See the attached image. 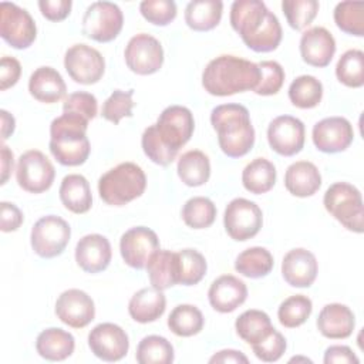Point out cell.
I'll return each instance as SVG.
<instances>
[{
    "mask_svg": "<svg viewBox=\"0 0 364 364\" xmlns=\"http://www.w3.org/2000/svg\"><path fill=\"white\" fill-rule=\"evenodd\" d=\"M260 78L256 63L223 54L208 63L202 73L205 91L215 97H228L255 90Z\"/></svg>",
    "mask_w": 364,
    "mask_h": 364,
    "instance_id": "cell-1",
    "label": "cell"
},
{
    "mask_svg": "<svg viewBox=\"0 0 364 364\" xmlns=\"http://www.w3.org/2000/svg\"><path fill=\"white\" fill-rule=\"evenodd\" d=\"M210 124L219 148L229 158L245 156L255 145V128L249 111L240 104H222L212 109Z\"/></svg>",
    "mask_w": 364,
    "mask_h": 364,
    "instance_id": "cell-2",
    "label": "cell"
},
{
    "mask_svg": "<svg viewBox=\"0 0 364 364\" xmlns=\"http://www.w3.org/2000/svg\"><path fill=\"white\" fill-rule=\"evenodd\" d=\"M88 119L63 112L50 124L48 148L58 164L64 166L82 165L90 156V141L87 138Z\"/></svg>",
    "mask_w": 364,
    "mask_h": 364,
    "instance_id": "cell-3",
    "label": "cell"
},
{
    "mask_svg": "<svg viewBox=\"0 0 364 364\" xmlns=\"http://www.w3.org/2000/svg\"><path fill=\"white\" fill-rule=\"evenodd\" d=\"M146 188L142 168L134 162H122L107 171L98 181L100 198L111 206H124L139 198Z\"/></svg>",
    "mask_w": 364,
    "mask_h": 364,
    "instance_id": "cell-4",
    "label": "cell"
},
{
    "mask_svg": "<svg viewBox=\"0 0 364 364\" xmlns=\"http://www.w3.org/2000/svg\"><path fill=\"white\" fill-rule=\"evenodd\" d=\"M326 210L347 230L361 233L364 226V205L361 192L348 182H336L324 193Z\"/></svg>",
    "mask_w": 364,
    "mask_h": 364,
    "instance_id": "cell-5",
    "label": "cell"
},
{
    "mask_svg": "<svg viewBox=\"0 0 364 364\" xmlns=\"http://www.w3.org/2000/svg\"><path fill=\"white\" fill-rule=\"evenodd\" d=\"M70 237V225L60 216L47 215L40 218L31 228L30 243L37 256L53 259L64 252Z\"/></svg>",
    "mask_w": 364,
    "mask_h": 364,
    "instance_id": "cell-6",
    "label": "cell"
},
{
    "mask_svg": "<svg viewBox=\"0 0 364 364\" xmlns=\"http://www.w3.org/2000/svg\"><path fill=\"white\" fill-rule=\"evenodd\" d=\"M122 26L124 14L111 1L91 3L82 17V34L98 43H109L117 38Z\"/></svg>",
    "mask_w": 364,
    "mask_h": 364,
    "instance_id": "cell-7",
    "label": "cell"
},
{
    "mask_svg": "<svg viewBox=\"0 0 364 364\" xmlns=\"http://www.w3.org/2000/svg\"><path fill=\"white\" fill-rule=\"evenodd\" d=\"M0 36L13 48H28L37 37L34 18L26 9L10 1H1Z\"/></svg>",
    "mask_w": 364,
    "mask_h": 364,
    "instance_id": "cell-8",
    "label": "cell"
},
{
    "mask_svg": "<svg viewBox=\"0 0 364 364\" xmlns=\"http://www.w3.org/2000/svg\"><path fill=\"white\" fill-rule=\"evenodd\" d=\"M223 225L230 239L237 242L249 240L259 233L263 225L262 209L249 199L235 198L225 209Z\"/></svg>",
    "mask_w": 364,
    "mask_h": 364,
    "instance_id": "cell-9",
    "label": "cell"
},
{
    "mask_svg": "<svg viewBox=\"0 0 364 364\" xmlns=\"http://www.w3.org/2000/svg\"><path fill=\"white\" fill-rule=\"evenodd\" d=\"M16 178L21 189L30 193H41L51 188L55 178V169L41 151L30 149L20 155Z\"/></svg>",
    "mask_w": 364,
    "mask_h": 364,
    "instance_id": "cell-10",
    "label": "cell"
},
{
    "mask_svg": "<svg viewBox=\"0 0 364 364\" xmlns=\"http://www.w3.org/2000/svg\"><path fill=\"white\" fill-rule=\"evenodd\" d=\"M154 125L161 141L176 152L191 139L195 131L193 114L183 105L166 107Z\"/></svg>",
    "mask_w": 364,
    "mask_h": 364,
    "instance_id": "cell-11",
    "label": "cell"
},
{
    "mask_svg": "<svg viewBox=\"0 0 364 364\" xmlns=\"http://www.w3.org/2000/svg\"><path fill=\"white\" fill-rule=\"evenodd\" d=\"M64 67L71 80L78 84L91 85L102 78L105 60L97 48L80 43L65 51Z\"/></svg>",
    "mask_w": 364,
    "mask_h": 364,
    "instance_id": "cell-12",
    "label": "cell"
},
{
    "mask_svg": "<svg viewBox=\"0 0 364 364\" xmlns=\"http://www.w3.org/2000/svg\"><path fill=\"white\" fill-rule=\"evenodd\" d=\"M127 67L138 75H151L164 64V48L158 38L139 33L129 38L124 51Z\"/></svg>",
    "mask_w": 364,
    "mask_h": 364,
    "instance_id": "cell-13",
    "label": "cell"
},
{
    "mask_svg": "<svg viewBox=\"0 0 364 364\" xmlns=\"http://www.w3.org/2000/svg\"><path fill=\"white\" fill-rule=\"evenodd\" d=\"M91 353L107 363L122 360L129 348V340L122 327L114 323L97 324L88 334Z\"/></svg>",
    "mask_w": 364,
    "mask_h": 364,
    "instance_id": "cell-14",
    "label": "cell"
},
{
    "mask_svg": "<svg viewBox=\"0 0 364 364\" xmlns=\"http://www.w3.org/2000/svg\"><path fill=\"white\" fill-rule=\"evenodd\" d=\"M304 124L291 115H279L267 127V142L282 156H293L304 146Z\"/></svg>",
    "mask_w": 364,
    "mask_h": 364,
    "instance_id": "cell-15",
    "label": "cell"
},
{
    "mask_svg": "<svg viewBox=\"0 0 364 364\" xmlns=\"http://www.w3.org/2000/svg\"><path fill=\"white\" fill-rule=\"evenodd\" d=\"M159 249L156 233L145 226L128 229L119 240V252L125 262L132 269H145L151 256Z\"/></svg>",
    "mask_w": 364,
    "mask_h": 364,
    "instance_id": "cell-16",
    "label": "cell"
},
{
    "mask_svg": "<svg viewBox=\"0 0 364 364\" xmlns=\"http://www.w3.org/2000/svg\"><path fill=\"white\" fill-rule=\"evenodd\" d=\"M314 146L324 154H337L346 151L353 139L354 131L351 122L344 117H328L316 122L311 131Z\"/></svg>",
    "mask_w": 364,
    "mask_h": 364,
    "instance_id": "cell-17",
    "label": "cell"
},
{
    "mask_svg": "<svg viewBox=\"0 0 364 364\" xmlns=\"http://www.w3.org/2000/svg\"><path fill=\"white\" fill-rule=\"evenodd\" d=\"M55 316L68 327L82 328L94 320L95 306L85 291L68 289L63 291L55 301Z\"/></svg>",
    "mask_w": 364,
    "mask_h": 364,
    "instance_id": "cell-18",
    "label": "cell"
},
{
    "mask_svg": "<svg viewBox=\"0 0 364 364\" xmlns=\"http://www.w3.org/2000/svg\"><path fill=\"white\" fill-rule=\"evenodd\" d=\"M318 273L316 256L304 249L296 247L289 250L282 262V276L291 287H310Z\"/></svg>",
    "mask_w": 364,
    "mask_h": 364,
    "instance_id": "cell-19",
    "label": "cell"
},
{
    "mask_svg": "<svg viewBox=\"0 0 364 364\" xmlns=\"http://www.w3.org/2000/svg\"><path fill=\"white\" fill-rule=\"evenodd\" d=\"M300 55L304 63L313 67H327L336 53L333 34L320 26L307 28L300 37Z\"/></svg>",
    "mask_w": 364,
    "mask_h": 364,
    "instance_id": "cell-20",
    "label": "cell"
},
{
    "mask_svg": "<svg viewBox=\"0 0 364 364\" xmlns=\"http://www.w3.org/2000/svg\"><path fill=\"white\" fill-rule=\"evenodd\" d=\"M112 250L109 240L100 233L82 236L75 246V262L85 273H100L109 266Z\"/></svg>",
    "mask_w": 364,
    "mask_h": 364,
    "instance_id": "cell-21",
    "label": "cell"
},
{
    "mask_svg": "<svg viewBox=\"0 0 364 364\" xmlns=\"http://www.w3.org/2000/svg\"><path fill=\"white\" fill-rule=\"evenodd\" d=\"M208 299L213 310L219 313H232L246 301L247 287L239 277L223 274L212 282Z\"/></svg>",
    "mask_w": 364,
    "mask_h": 364,
    "instance_id": "cell-22",
    "label": "cell"
},
{
    "mask_svg": "<svg viewBox=\"0 0 364 364\" xmlns=\"http://www.w3.org/2000/svg\"><path fill=\"white\" fill-rule=\"evenodd\" d=\"M269 11L260 0H236L230 7V26L242 40H246L262 27Z\"/></svg>",
    "mask_w": 364,
    "mask_h": 364,
    "instance_id": "cell-23",
    "label": "cell"
},
{
    "mask_svg": "<svg viewBox=\"0 0 364 364\" xmlns=\"http://www.w3.org/2000/svg\"><path fill=\"white\" fill-rule=\"evenodd\" d=\"M355 317L353 310L341 303L326 304L317 317L318 331L331 340L347 338L353 334Z\"/></svg>",
    "mask_w": 364,
    "mask_h": 364,
    "instance_id": "cell-24",
    "label": "cell"
},
{
    "mask_svg": "<svg viewBox=\"0 0 364 364\" xmlns=\"http://www.w3.org/2000/svg\"><path fill=\"white\" fill-rule=\"evenodd\" d=\"M31 97L44 104H55L65 97L67 85L61 74L53 67L43 65L33 71L28 80Z\"/></svg>",
    "mask_w": 364,
    "mask_h": 364,
    "instance_id": "cell-25",
    "label": "cell"
},
{
    "mask_svg": "<svg viewBox=\"0 0 364 364\" xmlns=\"http://www.w3.org/2000/svg\"><path fill=\"white\" fill-rule=\"evenodd\" d=\"M286 189L297 198L314 195L321 186V175L318 168L310 161L293 162L284 173Z\"/></svg>",
    "mask_w": 364,
    "mask_h": 364,
    "instance_id": "cell-26",
    "label": "cell"
},
{
    "mask_svg": "<svg viewBox=\"0 0 364 364\" xmlns=\"http://www.w3.org/2000/svg\"><path fill=\"white\" fill-rule=\"evenodd\" d=\"M145 269L152 287L158 290L164 291L175 284H179L178 252L158 249L151 256Z\"/></svg>",
    "mask_w": 364,
    "mask_h": 364,
    "instance_id": "cell-27",
    "label": "cell"
},
{
    "mask_svg": "<svg viewBox=\"0 0 364 364\" xmlns=\"http://www.w3.org/2000/svg\"><path fill=\"white\" fill-rule=\"evenodd\" d=\"M166 309V297L162 290L144 287L138 290L128 303V313L136 323H152L158 320Z\"/></svg>",
    "mask_w": 364,
    "mask_h": 364,
    "instance_id": "cell-28",
    "label": "cell"
},
{
    "mask_svg": "<svg viewBox=\"0 0 364 364\" xmlns=\"http://www.w3.org/2000/svg\"><path fill=\"white\" fill-rule=\"evenodd\" d=\"M60 200L73 213H87L92 206L91 188L85 176L70 173L63 178L58 189Z\"/></svg>",
    "mask_w": 364,
    "mask_h": 364,
    "instance_id": "cell-29",
    "label": "cell"
},
{
    "mask_svg": "<svg viewBox=\"0 0 364 364\" xmlns=\"http://www.w3.org/2000/svg\"><path fill=\"white\" fill-rule=\"evenodd\" d=\"M74 348L75 340L73 334L58 327L43 330L36 340L38 355L48 361H63L74 353Z\"/></svg>",
    "mask_w": 364,
    "mask_h": 364,
    "instance_id": "cell-30",
    "label": "cell"
},
{
    "mask_svg": "<svg viewBox=\"0 0 364 364\" xmlns=\"http://www.w3.org/2000/svg\"><path fill=\"white\" fill-rule=\"evenodd\" d=\"M176 172L186 186H202L210 178V161L205 152L191 149L179 156Z\"/></svg>",
    "mask_w": 364,
    "mask_h": 364,
    "instance_id": "cell-31",
    "label": "cell"
},
{
    "mask_svg": "<svg viewBox=\"0 0 364 364\" xmlns=\"http://www.w3.org/2000/svg\"><path fill=\"white\" fill-rule=\"evenodd\" d=\"M222 11L220 0H193L185 9V23L195 31H209L220 23Z\"/></svg>",
    "mask_w": 364,
    "mask_h": 364,
    "instance_id": "cell-32",
    "label": "cell"
},
{
    "mask_svg": "<svg viewBox=\"0 0 364 364\" xmlns=\"http://www.w3.org/2000/svg\"><path fill=\"white\" fill-rule=\"evenodd\" d=\"M276 178V166L266 158H255L242 171L243 188L255 195L269 192L274 186Z\"/></svg>",
    "mask_w": 364,
    "mask_h": 364,
    "instance_id": "cell-33",
    "label": "cell"
},
{
    "mask_svg": "<svg viewBox=\"0 0 364 364\" xmlns=\"http://www.w3.org/2000/svg\"><path fill=\"white\" fill-rule=\"evenodd\" d=\"M273 328L269 314L256 309L243 311L235 321L237 336L250 346L260 343L272 333Z\"/></svg>",
    "mask_w": 364,
    "mask_h": 364,
    "instance_id": "cell-34",
    "label": "cell"
},
{
    "mask_svg": "<svg viewBox=\"0 0 364 364\" xmlns=\"http://www.w3.org/2000/svg\"><path fill=\"white\" fill-rule=\"evenodd\" d=\"M274 260L272 253L262 246H253L237 255L235 269L245 277L260 279L267 276L273 269Z\"/></svg>",
    "mask_w": 364,
    "mask_h": 364,
    "instance_id": "cell-35",
    "label": "cell"
},
{
    "mask_svg": "<svg viewBox=\"0 0 364 364\" xmlns=\"http://www.w3.org/2000/svg\"><path fill=\"white\" fill-rule=\"evenodd\" d=\"M205 318L193 304H178L168 317L169 330L178 337H192L202 331Z\"/></svg>",
    "mask_w": 364,
    "mask_h": 364,
    "instance_id": "cell-36",
    "label": "cell"
},
{
    "mask_svg": "<svg viewBox=\"0 0 364 364\" xmlns=\"http://www.w3.org/2000/svg\"><path fill=\"white\" fill-rule=\"evenodd\" d=\"M323 98V84L313 75H299L289 87L290 102L301 109L314 108Z\"/></svg>",
    "mask_w": 364,
    "mask_h": 364,
    "instance_id": "cell-37",
    "label": "cell"
},
{
    "mask_svg": "<svg viewBox=\"0 0 364 364\" xmlns=\"http://www.w3.org/2000/svg\"><path fill=\"white\" fill-rule=\"evenodd\" d=\"M175 353L172 344L162 336H146L136 347L135 358L139 364H171Z\"/></svg>",
    "mask_w": 364,
    "mask_h": 364,
    "instance_id": "cell-38",
    "label": "cell"
},
{
    "mask_svg": "<svg viewBox=\"0 0 364 364\" xmlns=\"http://www.w3.org/2000/svg\"><path fill=\"white\" fill-rule=\"evenodd\" d=\"M337 80L350 87L360 88L364 85V53L353 48L347 50L337 61L336 65Z\"/></svg>",
    "mask_w": 364,
    "mask_h": 364,
    "instance_id": "cell-39",
    "label": "cell"
},
{
    "mask_svg": "<svg viewBox=\"0 0 364 364\" xmlns=\"http://www.w3.org/2000/svg\"><path fill=\"white\" fill-rule=\"evenodd\" d=\"M282 26L274 13L269 11L262 27L243 43L256 53H270L276 50L282 41Z\"/></svg>",
    "mask_w": 364,
    "mask_h": 364,
    "instance_id": "cell-40",
    "label": "cell"
},
{
    "mask_svg": "<svg viewBox=\"0 0 364 364\" xmlns=\"http://www.w3.org/2000/svg\"><path fill=\"white\" fill-rule=\"evenodd\" d=\"M182 219L192 229H206L216 219L215 203L205 196H193L188 199L182 208Z\"/></svg>",
    "mask_w": 364,
    "mask_h": 364,
    "instance_id": "cell-41",
    "label": "cell"
},
{
    "mask_svg": "<svg viewBox=\"0 0 364 364\" xmlns=\"http://www.w3.org/2000/svg\"><path fill=\"white\" fill-rule=\"evenodd\" d=\"M336 26L351 36H364V3L363 1H341L337 3L333 13Z\"/></svg>",
    "mask_w": 364,
    "mask_h": 364,
    "instance_id": "cell-42",
    "label": "cell"
},
{
    "mask_svg": "<svg viewBox=\"0 0 364 364\" xmlns=\"http://www.w3.org/2000/svg\"><path fill=\"white\" fill-rule=\"evenodd\" d=\"M311 311V300L304 294H294L280 303L277 310V318L282 326L287 328H296L307 321Z\"/></svg>",
    "mask_w": 364,
    "mask_h": 364,
    "instance_id": "cell-43",
    "label": "cell"
},
{
    "mask_svg": "<svg viewBox=\"0 0 364 364\" xmlns=\"http://www.w3.org/2000/svg\"><path fill=\"white\" fill-rule=\"evenodd\" d=\"M179 284H198L206 274L208 264L205 256L195 249H182L178 252Z\"/></svg>",
    "mask_w": 364,
    "mask_h": 364,
    "instance_id": "cell-44",
    "label": "cell"
},
{
    "mask_svg": "<svg viewBox=\"0 0 364 364\" xmlns=\"http://www.w3.org/2000/svg\"><path fill=\"white\" fill-rule=\"evenodd\" d=\"M317 0H283L282 10L289 23L294 30L306 28L317 16L318 11Z\"/></svg>",
    "mask_w": 364,
    "mask_h": 364,
    "instance_id": "cell-45",
    "label": "cell"
},
{
    "mask_svg": "<svg viewBox=\"0 0 364 364\" xmlns=\"http://www.w3.org/2000/svg\"><path fill=\"white\" fill-rule=\"evenodd\" d=\"M141 145H142L144 154L154 164L161 165V166H168L178 156L176 151L171 149L168 145H165L161 141V138L158 136V132L155 129V125H149L148 128H145L142 138H141Z\"/></svg>",
    "mask_w": 364,
    "mask_h": 364,
    "instance_id": "cell-46",
    "label": "cell"
},
{
    "mask_svg": "<svg viewBox=\"0 0 364 364\" xmlns=\"http://www.w3.org/2000/svg\"><path fill=\"white\" fill-rule=\"evenodd\" d=\"M134 90L122 91V90H115L102 104L101 108V115L112 122L114 125L119 124V121L125 117H132V108H134V101H132Z\"/></svg>",
    "mask_w": 364,
    "mask_h": 364,
    "instance_id": "cell-47",
    "label": "cell"
},
{
    "mask_svg": "<svg viewBox=\"0 0 364 364\" xmlns=\"http://www.w3.org/2000/svg\"><path fill=\"white\" fill-rule=\"evenodd\" d=\"M260 70V78L253 90L257 95H274L280 91L284 82V70L283 67L273 60H266L257 64Z\"/></svg>",
    "mask_w": 364,
    "mask_h": 364,
    "instance_id": "cell-48",
    "label": "cell"
},
{
    "mask_svg": "<svg viewBox=\"0 0 364 364\" xmlns=\"http://www.w3.org/2000/svg\"><path fill=\"white\" fill-rule=\"evenodd\" d=\"M142 17L155 26H168L176 17V3L172 0H144L139 4Z\"/></svg>",
    "mask_w": 364,
    "mask_h": 364,
    "instance_id": "cell-49",
    "label": "cell"
},
{
    "mask_svg": "<svg viewBox=\"0 0 364 364\" xmlns=\"http://www.w3.org/2000/svg\"><path fill=\"white\" fill-rule=\"evenodd\" d=\"M63 112L77 114L88 121L94 119L98 112V102L95 95L85 91H75L68 94L63 102Z\"/></svg>",
    "mask_w": 364,
    "mask_h": 364,
    "instance_id": "cell-50",
    "label": "cell"
},
{
    "mask_svg": "<svg viewBox=\"0 0 364 364\" xmlns=\"http://www.w3.org/2000/svg\"><path fill=\"white\" fill-rule=\"evenodd\" d=\"M286 348H287L286 338L276 328H273L272 333L266 338H263L260 343L252 346L255 355L264 363H274L280 360Z\"/></svg>",
    "mask_w": 364,
    "mask_h": 364,
    "instance_id": "cell-51",
    "label": "cell"
},
{
    "mask_svg": "<svg viewBox=\"0 0 364 364\" xmlns=\"http://www.w3.org/2000/svg\"><path fill=\"white\" fill-rule=\"evenodd\" d=\"M21 75V64L17 58L4 55L0 63V90L6 91L7 88L17 84Z\"/></svg>",
    "mask_w": 364,
    "mask_h": 364,
    "instance_id": "cell-52",
    "label": "cell"
},
{
    "mask_svg": "<svg viewBox=\"0 0 364 364\" xmlns=\"http://www.w3.org/2000/svg\"><path fill=\"white\" fill-rule=\"evenodd\" d=\"M71 0H40L38 7L41 14L50 21H61L71 11Z\"/></svg>",
    "mask_w": 364,
    "mask_h": 364,
    "instance_id": "cell-53",
    "label": "cell"
},
{
    "mask_svg": "<svg viewBox=\"0 0 364 364\" xmlns=\"http://www.w3.org/2000/svg\"><path fill=\"white\" fill-rule=\"evenodd\" d=\"M24 220L23 212L11 202L3 200L0 203V229L1 232L17 230Z\"/></svg>",
    "mask_w": 364,
    "mask_h": 364,
    "instance_id": "cell-54",
    "label": "cell"
},
{
    "mask_svg": "<svg viewBox=\"0 0 364 364\" xmlns=\"http://www.w3.org/2000/svg\"><path fill=\"white\" fill-rule=\"evenodd\" d=\"M324 364H358L360 360L348 346H330L324 351Z\"/></svg>",
    "mask_w": 364,
    "mask_h": 364,
    "instance_id": "cell-55",
    "label": "cell"
},
{
    "mask_svg": "<svg viewBox=\"0 0 364 364\" xmlns=\"http://www.w3.org/2000/svg\"><path fill=\"white\" fill-rule=\"evenodd\" d=\"M209 363H233V364H247L249 363V358L242 353V351H237V350H220L218 353H215L210 358H209Z\"/></svg>",
    "mask_w": 364,
    "mask_h": 364,
    "instance_id": "cell-56",
    "label": "cell"
},
{
    "mask_svg": "<svg viewBox=\"0 0 364 364\" xmlns=\"http://www.w3.org/2000/svg\"><path fill=\"white\" fill-rule=\"evenodd\" d=\"M13 165H14V155L13 151L7 145H1V185L7 182L13 172Z\"/></svg>",
    "mask_w": 364,
    "mask_h": 364,
    "instance_id": "cell-57",
    "label": "cell"
},
{
    "mask_svg": "<svg viewBox=\"0 0 364 364\" xmlns=\"http://www.w3.org/2000/svg\"><path fill=\"white\" fill-rule=\"evenodd\" d=\"M0 115H1V141L4 142L14 132L16 121H14V117L6 109H1Z\"/></svg>",
    "mask_w": 364,
    "mask_h": 364,
    "instance_id": "cell-58",
    "label": "cell"
},
{
    "mask_svg": "<svg viewBox=\"0 0 364 364\" xmlns=\"http://www.w3.org/2000/svg\"><path fill=\"white\" fill-rule=\"evenodd\" d=\"M293 361H306V363H311V360L303 358V357H293V358H290V363H293Z\"/></svg>",
    "mask_w": 364,
    "mask_h": 364,
    "instance_id": "cell-59",
    "label": "cell"
}]
</instances>
